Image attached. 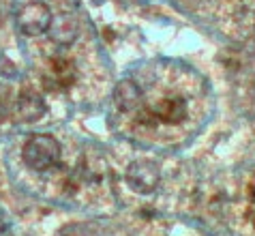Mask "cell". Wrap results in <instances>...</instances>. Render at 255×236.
<instances>
[{"instance_id":"1","label":"cell","mask_w":255,"mask_h":236,"mask_svg":"<svg viewBox=\"0 0 255 236\" xmlns=\"http://www.w3.org/2000/svg\"><path fill=\"white\" fill-rule=\"evenodd\" d=\"M60 155H62V150H60L58 140L52 138V135H47V133L30 135L24 144V150H22L24 163L34 172L52 170L56 163L60 161Z\"/></svg>"},{"instance_id":"2","label":"cell","mask_w":255,"mask_h":236,"mask_svg":"<svg viewBox=\"0 0 255 236\" xmlns=\"http://www.w3.org/2000/svg\"><path fill=\"white\" fill-rule=\"evenodd\" d=\"M52 11L49 6L39 2V0H30V2H24L15 13V24L17 30L28 37H37V34H43L49 30L52 26Z\"/></svg>"},{"instance_id":"3","label":"cell","mask_w":255,"mask_h":236,"mask_svg":"<svg viewBox=\"0 0 255 236\" xmlns=\"http://www.w3.org/2000/svg\"><path fill=\"white\" fill-rule=\"evenodd\" d=\"M77 80V69L75 62L69 58H54L45 64L43 73H41V82L43 88L60 92V90H69L71 86Z\"/></svg>"},{"instance_id":"4","label":"cell","mask_w":255,"mask_h":236,"mask_svg":"<svg viewBox=\"0 0 255 236\" xmlns=\"http://www.w3.org/2000/svg\"><path fill=\"white\" fill-rule=\"evenodd\" d=\"M125 178L135 193H152L159 187L161 172L152 161H133L127 168Z\"/></svg>"},{"instance_id":"5","label":"cell","mask_w":255,"mask_h":236,"mask_svg":"<svg viewBox=\"0 0 255 236\" xmlns=\"http://www.w3.org/2000/svg\"><path fill=\"white\" fill-rule=\"evenodd\" d=\"M47 112V105L43 101V97L37 90H22L15 101V116L22 123H37L39 118H43V114Z\"/></svg>"},{"instance_id":"6","label":"cell","mask_w":255,"mask_h":236,"mask_svg":"<svg viewBox=\"0 0 255 236\" xmlns=\"http://www.w3.org/2000/svg\"><path fill=\"white\" fill-rule=\"evenodd\" d=\"M152 114L159 123H167V125H178L187 118V101L182 97H169V99H161L152 107Z\"/></svg>"},{"instance_id":"7","label":"cell","mask_w":255,"mask_h":236,"mask_svg":"<svg viewBox=\"0 0 255 236\" xmlns=\"http://www.w3.org/2000/svg\"><path fill=\"white\" fill-rule=\"evenodd\" d=\"M141 99V90L139 86L133 82V80H120L114 88V101H116V107L123 112H131L135 110L137 103Z\"/></svg>"},{"instance_id":"8","label":"cell","mask_w":255,"mask_h":236,"mask_svg":"<svg viewBox=\"0 0 255 236\" xmlns=\"http://www.w3.org/2000/svg\"><path fill=\"white\" fill-rule=\"evenodd\" d=\"M49 37H52L54 43H58V45H69V43H73L77 39V21H75V17L62 15L56 24L52 21V26H49Z\"/></svg>"},{"instance_id":"9","label":"cell","mask_w":255,"mask_h":236,"mask_svg":"<svg viewBox=\"0 0 255 236\" xmlns=\"http://www.w3.org/2000/svg\"><path fill=\"white\" fill-rule=\"evenodd\" d=\"M97 163H105V159L101 155H86L82 159V174L88 178V181H99L103 174H105V170L103 168H97Z\"/></svg>"},{"instance_id":"10","label":"cell","mask_w":255,"mask_h":236,"mask_svg":"<svg viewBox=\"0 0 255 236\" xmlns=\"http://www.w3.org/2000/svg\"><path fill=\"white\" fill-rule=\"evenodd\" d=\"M9 103H11V88L0 82V123L9 116Z\"/></svg>"},{"instance_id":"11","label":"cell","mask_w":255,"mask_h":236,"mask_svg":"<svg viewBox=\"0 0 255 236\" xmlns=\"http://www.w3.org/2000/svg\"><path fill=\"white\" fill-rule=\"evenodd\" d=\"M251 209H249V217L253 219V224H255V181H253V185H251Z\"/></svg>"},{"instance_id":"12","label":"cell","mask_w":255,"mask_h":236,"mask_svg":"<svg viewBox=\"0 0 255 236\" xmlns=\"http://www.w3.org/2000/svg\"><path fill=\"white\" fill-rule=\"evenodd\" d=\"M4 232H6V228H4V224H2V219H0V236H4Z\"/></svg>"}]
</instances>
